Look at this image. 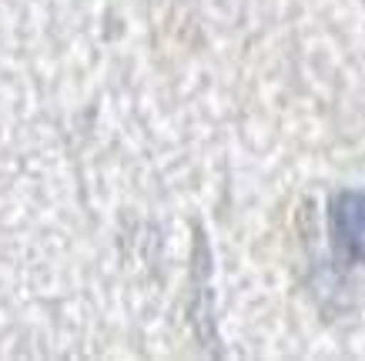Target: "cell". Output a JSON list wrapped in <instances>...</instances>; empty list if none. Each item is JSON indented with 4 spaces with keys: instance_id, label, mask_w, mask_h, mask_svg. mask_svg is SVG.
<instances>
[{
    "instance_id": "obj_1",
    "label": "cell",
    "mask_w": 365,
    "mask_h": 361,
    "mask_svg": "<svg viewBox=\"0 0 365 361\" xmlns=\"http://www.w3.org/2000/svg\"><path fill=\"white\" fill-rule=\"evenodd\" d=\"M329 231L345 261L365 264V191H339L332 197Z\"/></svg>"
}]
</instances>
